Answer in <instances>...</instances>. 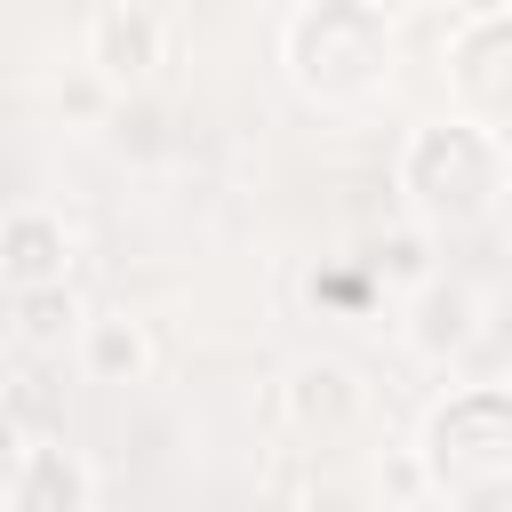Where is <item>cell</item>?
Listing matches in <instances>:
<instances>
[{"label": "cell", "mask_w": 512, "mask_h": 512, "mask_svg": "<svg viewBox=\"0 0 512 512\" xmlns=\"http://www.w3.org/2000/svg\"><path fill=\"white\" fill-rule=\"evenodd\" d=\"M112 136L128 144V152H160V104H128V96H112Z\"/></svg>", "instance_id": "13"}, {"label": "cell", "mask_w": 512, "mask_h": 512, "mask_svg": "<svg viewBox=\"0 0 512 512\" xmlns=\"http://www.w3.org/2000/svg\"><path fill=\"white\" fill-rule=\"evenodd\" d=\"M392 184H400L416 232H456V224L496 216V200L512 192V152H504L488 128L440 112V120H416V128L400 136Z\"/></svg>", "instance_id": "3"}, {"label": "cell", "mask_w": 512, "mask_h": 512, "mask_svg": "<svg viewBox=\"0 0 512 512\" xmlns=\"http://www.w3.org/2000/svg\"><path fill=\"white\" fill-rule=\"evenodd\" d=\"M480 320H488V296L472 280H456V272H432L400 312V344L416 360H432V368H456L480 344Z\"/></svg>", "instance_id": "7"}, {"label": "cell", "mask_w": 512, "mask_h": 512, "mask_svg": "<svg viewBox=\"0 0 512 512\" xmlns=\"http://www.w3.org/2000/svg\"><path fill=\"white\" fill-rule=\"evenodd\" d=\"M424 504L448 512H512V384H456L416 424Z\"/></svg>", "instance_id": "2"}, {"label": "cell", "mask_w": 512, "mask_h": 512, "mask_svg": "<svg viewBox=\"0 0 512 512\" xmlns=\"http://www.w3.org/2000/svg\"><path fill=\"white\" fill-rule=\"evenodd\" d=\"M72 360H80L88 384H112V392H120V384H144V376H152V328H144L136 312H88Z\"/></svg>", "instance_id": "9"}, {"label": "cell", "mask_w": 512, "mask_h": 512, "mask_svg": "<svg viewBox=\"0 0 512 512\" xmlns=\"http://www.w3.org/2000/svg\"><path fill=\"white\" fill-rule=\"evenodd\" d=\"M24 448H32V440H24V432H16V416L0 408V512H8V496H16V472H24Z\"/></svg>", "instance_id": "15"}, {"label": "cell", "mask_w": 512, "mask_h": 512, "mask_svg": "<svg viewBox=\"0 0 512 512\" xmlns=\"http://www.w3.org/2000/svg\"><path fill=\"white\" fill-rule=\"evenodd\" d=\"M376 488H384V504H392V512L424 504V472H416V448H392V456L376 464Z\"/></svg>", "instance_id": "14"}, {"label": "cell", "mask_w": 512, "mask_h": 512, "mask_svg": "<svg viewBox=\"0 0 512 512\" xmlns=\"http://www.w3.org/2000/svg\"><path fill=\"white\" fill-rule=\"evenodd\" d=\"M8 512H96V480H88L80 448H64V440H32Z\"/></svg>", "instance_id": "10"}, {"label": "cell", "mask_w": 512, "mask_h": 512, "mask_svg": "<svg viewBox=\"0 0 512 512\" xmlns=\"http://www.w3.org/2000/svg\"><path fill=\"white\" fill-rule=\"evenodd\" d=\"M360 416H368V392H360V376H352L344 360H328V352L288 360V376H280V432H288V440L336 448V440L360 432Z\"/></svg>", "instance_id": "5"}, {"label": "cell", "mask_w": 512, "mask_h": 512, "mask_svg": "<svg viewBox=\"0 0 512 512\" xmlns=\"http://www.w3.org/2000/svg\"><path fill=\"white\" fill-rule=\"evenodd\" d=\"M80 296L72 288H40V296H16V336L32 344V352H64V344H80Z\"/></svg>", "instance_id": "11"}, {"label": "cell", "mask_w": 512, "mask_h": 512, "mask_svg": "<svg viewBox=\"0 0 512 512\" xmlns=\"http://www.w3.org/2000/svg\"><path fill=\"white\" fill-rule=\"evenodd\" d=\"M440 80H448L456 120L488 128L496 144L512 136V0L448 16V32H440Z\"/></svg>", "instance_id": "4"}, {"label": "cell", "mask_w": 512, "mask_h": 512, "mask_svg": "<svg viewBox=\"0 0 512 512\" xmlns=\"http://www.w3.org/2000/svg\"><path fill=\"white\" fill-rule=\"evenodd\" d=\"M280 72L320 112H360L392 88L400 64V16L376 0H296L272 32Z\"/></svg>", "instance_id": "1"}, {"label": "cell", "mask_w": 512, "mask_h": 512, "mask_svg": "<svg viewBox=\"0 0 512 512\" xmlns=\"http://www.w3.org/2000/svg\"><path fill=\"white\" fill-rule=\"evenodd\" d=\"M160 56H168V16L144 8V0H104V8L80 16V64H88L112 96L144 88Z\"/></svg>", "instance_id": "6"}, {"label": "cell", "mask_w": 512, "mask_h": 512, "mask_svg": "<svg viewBox=\"0 0 512 512\" xmlns=\"http://www.w3.org/2000/svg\"><path fill=\"white\" fill-rule=\"evenodd\" d=\"M0 288L8 296L72 288V224L56 208H8L0 216Z\"/></svg>", "instance_id": "8"}, {"label": "cell", "mask_w": 512, "mask_h": 512, "mask_svg": "<svg viewBox=\"0 0 512 512\" xmlns=\"http://www.w3.org/2000/svg\"><path fill=\"white\" fill-rule=\"evenodd\" d=\"M368 280H384V288H424L432 280V264H424V232H384L376 248H368Z\"/></svg>", "instance_id": "12"}]
</instances>
